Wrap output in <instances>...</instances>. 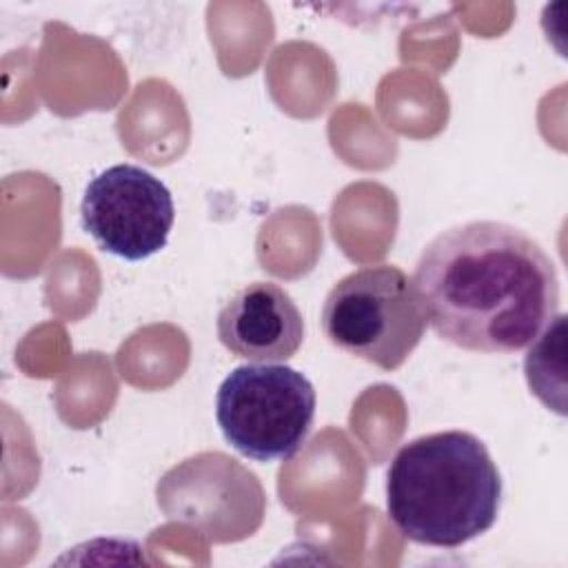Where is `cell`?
Here are the masks:
<instances>
[{
  "label": "cell",
  "mask_w": 568,
  "mask_h": 568,
  "mask_svg": "<svg viewBox=\"0 0 568 568\" xmlns=\"http://www.w3.org/2000/svg\"><path fill=\"white\" fill-rule=\"evenodd\" d=\"M426 317L413 280L393 264L344 275L322 306L333 346L384 371L399 368L424 337Z\"/></svg>",
  "instance_id": "3957f363"
},
{
  "label": "cell",
  "mask_w": 568,
  "mask_h": 568,
  "mask_svg": "<svg viewBox=\"0 0 568 568\" xmlns=\"http://www.w3.org/2000/svg\"><path fill=\"white\" fill-rule=\"evenodd\" d=\"M315 417L311 379L286 364H244L217 388L215 419L224 439L255 462H284L306 442Z\"/></svg>",
  "instance_id": "277c9868"
},
{
  "label": "cell",
  "mask_w": 568,
  "mask_h": 568,
  "mask_svg": "<svg viewBox=\"0 0 568 568\" xmlns=\"http://www.w3.org/2000/svg\"><path fill=\"white\" fill-rule=\"evenodd\" d=\"M82 229L111 255L140 262L169 242L175 204L166 184L138 164H113L84 189Z\"/></svg>",
  "instance_id": "5b68a950"
},
{
  "label": "cell",
  "mask_w": 568,
  "mask_h": 568,
  "mask_svg": "<svg viewBox=\"0 0 568 568\" xmlns=\"http://www.w3.org/2000/svg\"><path fill=\"white\" fill-rule=\"evenodd\" d=\"M413 284L430 328L475 353L521 351L559 313L550 255L506 222L477 220L442 231L422 251Z\"/></svg>",
  "instance_id": "6da1fadb"
},
{
  "label": "cell",
  "mask_w": 568,
  "mask_h": 568,
  "mask_svg": "<svg viewBox=\"0 0 568 568\" xmlns=\"http://www.w3.org/2000/svg\"><path fill=\"white\" fill-rule=\"evenodd\" d=\"M501 506V477L486 444L442 430L404 444L386 473V513L410 541L459 548L488 532Z\"/></svg>",
  "instance_id": "7a4b0ae2"
},
{
  "label": "cell",
  "mask_w": 568,
  "mask_h": 568,
  "mask_svg": "<svg viewBox=\"0 0 568 568\" xmlns=\"http://www.w3.org/2000/svg\"><path fill=\"white\" fill-rule=\"evenodd\" d=\"M217 337L248 362L280 364L304 342V320L293 297L275 282H251L229 295L217 313Z\"/></svg>",
  "instance_id": "8992f818"
}]
</instances>
